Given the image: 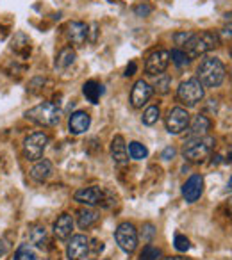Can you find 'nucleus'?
I'll return each mask as SVG.
<instances>
[{
  "instance_id": "30",
  "label": "nucleus",
  "mask_w": 232,
  "mask_h": 260,
  "mask_svg": "<svg viewBox=\"0 0 232 260\" xmlns=\"http://www.w3.org/2000/svg\"><path fill=\"white\" fill-rule=\"evenodd\" d=\"M161 258V249L152 244H147L139 253V260H159Z\"/></svg>"
},
{
  "instance_id": "8",
  "label": "nucleus",
  "mask_w": 232,
  "mask_h": 260,
  "mask_svg": "<svg viewBox=\"0 0 232 260\" xmlns=\"http://www.w3.org/2000/svg\"><path fill=\"white\" fill-rule=\"evenodd\" d=\"M189 126V114L184 107H173L166 116V130L170 134L179 136Z\"/></svg>"
},
{
  "instance_id": "12",
  "label": "nucleus",
  "mask_w": 232,
  "mask_h": 260,
  "mask_svg": "<svg viewBox=\"0 0 232 260\" xmlns=\"http://www.w3.org/2000/svg\"><path fill=\"white\" fill-rule=\"evenodd\" d=\"M104 189L102 187H97V185H91V187H84V189H79L75 191L73 198L75 202L82 203V205H88V207H93V205H98L104 202Z\"/></svg>"
},
{
  "instance_id": "10",
  "label": "nucleus",
  "mask_w": 232,
  "mask_h": 260,
  "mask_svg": "<svg viewBox=\"0 0 232 260\" xmlns=\"http://www.w3.org/2000/svg\"><path fill=\"white\" fill-rule=\"evenodd\" d=\"M90 253V239L82 234L72 235L66 244V256L70 260H84Z\"/></svg>"
},
{
  "instance_id": "17",
  "label": "nucleus",
  "mask_w": 232,
  "mask_h": 260,
  "mask_svg": "<svg viewBox=\"0 0 232 260\" xmlns=\"http://www.w3.org/2000/svg\"><path fill=\"white\" fill-rule=\"evenodd\" d=\"M73 232V217L70 214H61L54 223V235L59 241H66L72 237Z\"/></svg>"
},
{
  "instance_id": "20",
  "label": "nucleus",
  "mask_w": 232,
  "mask_h": 260,
  "mask_svg": "<svg viewBox=\"0 0 232 260\" xmlns=\"http://www.w3.org/2000/svg\"><path fill=\"white\" fill-rule=\"evenodd\" d=\"M29 241H31V244L38 246V248H47L48 235H47L45 226H41V224H33V226L29 228Z\"/></svg>"
},
{
  "instance_id": "28",
  "label": "nucleus",
  "mask_w": 232,
  "mask_h": 260,
  "mask_svg": "<svg viewBox=\"0 0 232 260\" xmlns=\"http://www.w3.org/2000/svg\"><path fill=\"white\" fill-rule=\"evenodd\" d=\"M170 59L175 62V66L177 68H184V66H188L189 64V55L186 54L184 50H181V48H173V50L170 52Z\"/></svg>"
},
{
  "instance_id": "32",
  "label": "nucleus",
  "mask_w": 232,
  "mask_h": 260,
  "mask_svg": "<svg viewBox=\"0 0 232 260\" xmlns=\"http://www.w3.org/2000/svg\"><path fill=\"white\" fill-rule=\"evenodd\" d=\"M191 36H193V32H189V30H182V32L173 34V41H175V45H179V47H184Z\"/></svg>"
},
{
  "instance_id": "35",
  "label": "nucleus",
  "mask_w": 232,
  "mask_h": 260,
  "mask_svg": "<svg viewBox=\"0 0 232 260\" xmlns=\"http://www.w3.org/2000/svg\"><path fill=\"white\" fill-rule=\"evenodd\" d=\"M9 249H11V241H9L8 237L0 239V258H2V256L8 255Z\"/></svg>"
},
{
  "instance_id": "41",
  "label": "nucleus",
  "mask_w": 232,
  "mask_h": 260,
  "mask_svg": "<svg viewBox=\"0 0 232 260\" xmlns=\"http://www.w3.org/2000/svg\"><path fill=\"white\" fill-rule=\"evenodd\" d=\"M227 22H232V13H225V16H223Z\"/></svg>"
},
{
  "instance_id": "22",
  "label": "nucleus",
  "mask_w": 232,
  "mask_h": 260,
  "mask_svg": "<svg viewBox=\"0 0 232 260\" xmlns=\"http://www.w3.org/2000/svg\"><path fill=\"white\" fill-rule=\"evenodd\" d=\"M98 221V212L91 209H82L77 212V224L80 230H88L90 226H93Z\"/></svg>"
},
{
  "instance_id": "40",
  "label": "nucleus",
  "mask_w": 232,
  "mask_h": 260,
  "mask_svg": "<svg viewBox=\"0 0 232 260\" xmlns=\"http://www.w3.org/2000/svg\"><path fill=\"white\" fill-rule=\"evenodd\" d=\"M161 260H188V258H182V256H166V258H161Z\"/></svg>"
},
{
  "instance_id": "4",
  "label": "nucleus",
  "mask_w": 232,
  "mask_h": 260,
  "mask_svg": "<svg viewBox=\"0 0 232 260\" xmlns=\"http://www.w3.org/2000/svg\"><path fill=\"white\" fill-rule=\"evenodd\" d=\"M214 148V138L204 136V138H189L182 146V155L189 162H200L204 160Z\"/></svg>"
},
{
  "instance_id": "21",
  "label": "nucleus",
  "mask_w": 232,
  "mask_h": 260,
  "mask_svg": "<svg viewBox=\"0 0 232 260\" xmlns=\"http://www.w3.org/2000/svg\"><path fill=\"white\" fill-rule=\"evenodd\" d=\"M82 93L91 104H98L102 93H104V87H102V84H98L97 80H88L82 86Z\"/></svg>"
},
{
  "instance_id": "6",
  "label": "nucleus",
  "mask_w": 232,
  "mask_h": 260,
  "mask_svg": "<svg viewBox=\"0 0 232 260\" xmlns=\"http://www.w3.org/2000/svg\"><path fill=\"white\" fill-rule=\"evenodd\" d=\"M47 145H48V136L45 132H33V134H29L23 139V145H22L23 157L27 160H31V162H36V160H40L43 157Z\"/></svg>"
},
{
  "instance_id": "19",
  "label": "nucleus",
  "mask_w": 232,
  "mask_h": 260,
  "mask_svg": "<svg viewBox=\"0 0 232 260\" xmlns=\"http://www.w3.org/2000/svg\"><path fill=\"white\" fill-rule=\"evenodd\" d=\"M211 130V119L204 114H198L189 121V138H204Z\"/></svg>"
},
{
  "instance_id": "3",
  "label": "nucleus",
  "mask_w": 232,
  "mask_h": 260,
  "mask_svg": "<svg viewBox=\"0 0 232 260\" xmlns=\"http://www.w3.org/2000/svg\"><path fill=\"white\" fill-rule=\"evenodd\" d=\"M61 109L55 104H50V102H43V104L36 105V107L29 109L25 112V118L34 121L36 125L41 126H55L59 121H61Z\"/></svg>"
},
{
  "instance_id": "5",
  "label": "nucleus",
  "mask_w": 232,
  "mask_h": 260,
  "mask_svg": "<svg viewBox=\"0 0 232 260\" xmlns=\"http://www.w3.org/2000/svg\"><path fill=\"white\" fill-rule=\"evenodd\" d=\"M204 86L198 82V79H188L184 82H181V86L177 87V100L186 107H195L198 102L204 100Z\"/></svg>"
},
{
  "instance_id": "37",
  "label": "nucleus",
  "mask_w": 232,
  "mask_h": 260,
  "mask_svg": "<svg viewBox=\"0 0 232 260\" xmlns=\"http://www.w3.org/2000/svg\"><path fill=\"white\" fill-rule=\"evenodd\" d=\"M136 70H138V66H136V62H134V61H131V62H129V64H127V68H125V77L134 75Z\"/></svg>"
},
{
  "instance_id": "11",
  "label": "nucleus",
  "mask_w": 232,
  "mask_h": 260,
  "mask_svg": "<svg viewBox=\"0 0 232 260\" xmlns=\"http://www.w3.org/2000/svg\"><path fill=\"white\" fill-rule=\"evenodd\" d=\"M152 93H154L152 86H150L147 80H143V79L138 80L131 89V105L134 109H141L143 105L150 100Z\"/></svg>"
},
{
  "instance_id": "42",
  "label": "nucleus",
  "mask_w": 232,
  "mask_h": 260,
  "mask_svg": "<svg viewBox=\"0 0 232 260\" xmlns=\"http://www.w3.org/2000/svg\"><path fill=\"white\" fill-rule=\"evenodd\" d=\"M227 160H228V162H230V160H232V152H230V153H228V157H227Z\"/></svg>"
},
{
  "instance_id": "1",
  "label": "nucleus",
  "mask_w": 232,
  "mask_h": 260,
  "mask_svg": "<svg viewBox=\"0 0 232 260\" xmlns=\"http://www.w3.org/2000/svg\"><path fill=\"white\" fill-rule=\"evenodd\" d=\"M196 79L204 87H218L225 80V66L218 57H204L196 68Z\"/></svg>"
},
{
  "instance_id": "2",
  "label": "nucleus",
  "mask_w": 232,
  "mask_h": 260,
  "mask_svg": "<svg viewBox=\"0 0 232 260\" xmlns=\"http://www.w3.org/2000/svg\"><path fill=\"white\" fill-rule=\"evenodd\" d=\"M220 45V34L213 32V30H204V32H193L189 41L184 45V52L191 57H200L206 55L207 52L214 50Z\"/></svg>"
},
{
  "instance_id": "7",
  "label": "nucleus",
  "mask_w": 232,
  "mask_h": 260,
  "mask_svg": "<svg viewBox=\"0 0 232 260\" xmlns=\"http://www.w3.org/2000/svg\"><path fill=\"white\" fill-rule=\"evenodd\" d=\"M114 239L116 244L120 246L122 251H125L127 255L134 253V249L138 248V230H136L132 223L118 224V228L114 230Z\"/></svg>"
},
{
  "instance_id": "29",
  "label": "nucleus",
  "mask_w": 232,
  "mask_h": 260,
  "mask_svg": "<svg viewBox=\"0 0 232 260\" xmlns=\"http://www.w3.org/2000/svg\"><path fill=\"white\" fill-rule=\"evenodd\" d=\"M159 114H161L159 107H157V105H150V107H147V111L143 112L141 121L145 123V125L152 126V125H156V123H157V119H159Z\"/></svg>"
},
{
  "instance_id": "33",
  "label": "nucleus",
  "mask_w": 232,
  "mask_h": 260,
  "mask_svg": "<svg viewBox=\"0 0 232 260\" xmlns=\"http://www.w3.org/2000/svg\"><path fill=\"white\" fill-rule=\"evenodd\" d=\"M141 237L145 239L147 242H150L154 237H156V228H154V224H152V223L143 224V228H141Z\"/></svg>"
},
{
  "instance_id": "27",
  "label": "nucleus",
  "mask_w": 232,
  "mask_h": 260,
  "mask_svg": "<svg viewBox=\"0 0 232 260\" xmlns=\"http://www.w3.org/2000/svg\"><path fill=\"white\" fill-rule=\"evenodd\" d=\"M13 48L16 52H20L22 55H27V52H31V45H29V38L23 32H18L13 38Z\"/></svg>"
},
{
  "instance_id": "18",
  "label": "nucleus",
  "mask_w": 232,
  "mask_h": 260,
  "mask_svg": "<svg viewBox=\"0 0 232 260\" xmlns=\"http://www.w3.org/2000/svg\"><path fill=\"white\" fill-rule=\"evenodd\" d=\"M50 177H52V162L50 160L40 159V160L34 162L33 168H31V178H33L34 182L43 184V182H47Z\"/></svg>"
},
{
  "instance_id": "24",
  "label": "nucleus",
  "mask_w": 232,
  "mask_h": 260,
  "mask_svg": "<svg viewBox=\"0 0 232 260\" xmlns=\"http://www.w3.org/2000/svg\"><path fill=\"white\" fill-rule=\"evenodd\" d=\"M13 260H40V256H38L36 249L25 242V244H20L18 248H16Z\"/></svg>"
},
{
  "instance_id": "43",
  "label": "nucleus",
  "mask_w": 232,
  "mask_h": 260,
  "mask_svg": "<svg viewBox=\"0 0 232 260\" xmlns=\"http://www.w3.org/2000/svg\"><path fill=\"white\" fill-rule=\"evenodd\" d=\"M228 189H230V191H232V178H230V180H228Z\"/></svg>"
},
{
  "instance_id": "38",
  "label": "nucleus",
  "mask_w": 232,
  "mask_h": 260,
  "mask_svg": "<svg viewBox=\"0 0 232 260\" xmlns=\"http://www.w3.org/2000/svg\"><path fill=\"white\" fill-rule=\"evenodd\" d=\"M220 36L225 38V40H230V38H232V25L223 27V29H221V32H220Z\"/></svg>"
},
{
  "instance_id": "36",
  "label": "nucleus",
  "mask_w": 232,
  "mask_h": 260,
  "mask_svg": "<svg viewBox=\"0 0 232 260\" xmlns=\"http://www.w3.org/2000/svg\"><path fill=\"white\" fill-rule=\"evenodd\" d=\"M175 153H177V150H175L173 146H168V148H164L163 153H161V159H163V160H171L175 157Z\"/></svg>"
},
{
  "instance_id": "15",
  "label": "nucleus",
  "mask_w": 232,
  "mask_h": 260,
  "mask_svg": "<svg viewBox=\"0 0 232 260\" xmlns=\"http://www.w3.org/2000/svg\"><path fill=\"white\" fill-rule=\"evenodd\" d=\"M90 125H91V118H90V114L84 111H75L68 119V128L73 136L84 134V132L90 128Z\"/></svg>"
},
{
  "instance_id": "14",
  "label": "nucleus",
  "mask_w": 232,
  "mask_h": 260,
  "mask_svg": "<svg viewBox=\"0 0 232 260\" xmlns=\"http://www.w3.org/2000/svg\"><path fill=\"white\" fill-rule=\"evenodd\" d=\"M66 36L75 47H82L90 38V27L84 22H70L66 25Z\"/></svg>"
},
{
  "instance_id": "13",
  "label": "nucleus",
  "mask_w": 232,
  "mask_h": 260,
  "mask_svg": "<svg viewBox=\"0 0 232 260\" xmlns=\"http://www.w3.org/2000/svg\"><path fill=\"white\" fill-rule=\"evenodd\" d=\"M204 191V178L202 175H191L182 185V196L188 203H195L202 196Z\"/></svg>"
},
{
  "instance_id": "23",
  "label": "nucleus",
  "mask_w": 232,
  "mask_h": 260,
  "mask_svg": "<svg viewBox=\"0 0 232 260\" xmlns=\"http://www.w3.org/2000/svg\"><path fill=\"white\" fill-rule=\"evenodd\" d=\"M75 59H77V54H75V50H73L72 47L63 48V50L59 52L57 59H55V68H57V70L70 68V66L75 62Z\"/></svg>"
},
{
  "instance_id": "44",
  "label": "nucleus",
  "mask_w": 232,
  "mask_h": 260,
  "mask_svg": "<svg viewBox=\"0 0 232 260\" xmlns=\"http://www.w3.org/2000/svg\"><path fill=\"white\" fill-rule=\"evenodd\" d=\"M230 55H232V48H230Z\"/></svg>"
},
{
  "instance_id": "31",
  "label": "nucleus",
  "mask_w": 232,
  "mask_h": 260,
  "mask_svg": "<svg viewBox=\"0 0 232 260\" xmlns=\"http://www.w3.org/2000/svg\"><path fill=\"white\" fill-rule=\"evenodd\" d=\"M173 244H175V249L177 251H188L189 249V239L188 237H184V235H181V234H177L175 235V239H173Z\"/></svg>"
},
{
  "instance_id": "16",
  "label": "nucleus",
  "mask_w": 232,
  "mask_h": 260,
  "mask_svg": "<svg viewBox=\"0 0 232 260\" xmlns=\"http://www.w3.org/2000/svg\"><path fill=\"white\" fill-rule=\"evenodd\" d=\"M111 157L114 164L118 166H125L129 162V150L125 145V139L122 136H114L111 141Z\"/></svg>"
},
{
  "instance_id": "25",
  "label": "nucleus",
  "mask_w": 232,
  "mask_h": 260,
  "mask_svg": "<svg viewBox=\"0 0 232 260\" xmlns=\"http://www.w3.org/2000/svg\"><path fill=\"white\" fill-rule=\"evenodd\" d=\"M171 87V77L170 75H157V79L154 80V86L152 89L156 91L157 94H168V91H170Z\"/></svg>"
},
{
  "instance_id": "39",
  "label": "nucleus",
  "mask_w": 232,
  "mask_h": 260,
  "mask_svg": "<svg viewBox=\"0 0 232 260\" xmlns=\"http://www.w3.org/2000/svg\"><path fill=\"white\" fill-rule=\"evenodd\" d=\"M95 244H97V246H93V251L95 253H98V251H102V249H104V244H102V242L95 241Z\"/></svg>"
},
{
  "instance_id": "45",
  "label": "nucleus",
  "mask_w": 232,
  "mask_h": 260,
  "mask_svg": "<svg viewBox=\"0 0 232 260\" xmlns=\"http://www.w3.org/2000/svg\"><path fill=\"white\" fill-rule=\"evenodd\" d=\"M230 79H232V73H230Z\"/></svg>"
},
{
  "instance_id": "9",
  "label": "nucleus",
  "mask_w": 232,
  "mask_h": 260,
  "mask_svg": "<svg viewBox=\"0 0 232 260\" xmlns=\"http://www.w3.org/2000/svg\"><path fill=\"white\" fill-rule=\"evenodd\" d=\"M170 64V52L168 50H154L145 61V72L150 77L163 75Z\"/></svg>"
},
{
  "instance_id": "34",
  "label": "nucleus",
  "mask_w": 232,
  "mask_h": 260,
  "mask_svg": "<svg viewBox=\"0 0 232 260\" xmlns=\"http://www.w3.org/2000/svg\"><path fill=\"white\" fill-rule=\"evenodd\" d=\"M134 13L138 16H141V18H145V16H149L150 13H152V6L147 4V2H143V4H138L134 8Z\"/></svg>"
},
{
  "instance_id": "26",
  "label": "nucleus",
  "mask_w": 232,
  "mask_h": 260,
  "mask_svg": "<svg viewBox=\"0 0 232 260\" xmlns=\"http://www.w3.org/2000/svg\"><path fill=\"white\" fill-rule=\"evenodd\" d=\"M127 150H129V155H131V159H134V160L147 159V155H149V150H147V146L141 145V143H138V141L129 143Z\"/></svg>"
}]
</instances>
